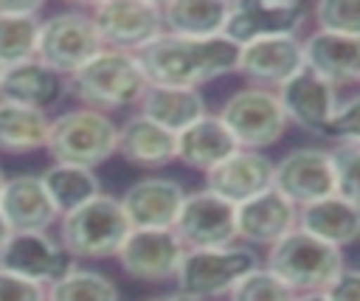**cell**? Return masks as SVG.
<instances>
[{
	"instance_id": "cell-1",
	"label": "cell",
	"mask_w": 360,
	"mask_h": 301,
	"mask_svg": "<svg viewBox=\"0 0 360 301\" xmlns=\"http://www.w3.org/2000/svg\"><path fill=\"white\" fill-rule=\"evenodd\" d=\"M236 59H239V45H233L228 37L186 39V37L160 34L138 53V62L149 84H172V87H194V90L228 73H236Z\"/></svg>"
},
{
	"instance_id": "cell-2",
	"label": "cell",
	"mask_w": 360,
	"mask_h": 301,
	"mask_svg": "<svg viewBox=\"0 0 360 301\" xmlns=\"http://www.w3.org/2000/svg\"><path fill=\"white\" fill-rule=\"evenodd\" d=\"M149 87L146 73L138 62V53L101 48L90 62H84L76 73L68 76V96L79 101V107L98 113H118L127 107H138L143 90Z\"/></svg>"
},
{
	"instance_id": "cell-3",
	"label": "cell",
	"mask_w": 360,
	"mask_h": 301,
	"mask_svg": "<svg viewBox=\"0 0 360 301\" xmlns=\"http://www.w3.org/2000/svg\"><path fill=\"white\" fill-rule=\"evenodd\" d=\"M132 225L121 208V200L107 191L62 214L56 222V239L73 264L115 259Z\"/></svg>"
},
{
	"instance_id": "cell-4",
	"label": "cell",
	"mask_w": 360,
	"mask_h": 301,
	"mask_svg": "<svg viewBox=\"0 0 360 301\" xmlns=\"http://www.w3.org/2000/svg\"><path fill=\"white\" fill-rule=\"evenodd\" d=\"M262 264L298 295L323 293V287L346 267V259L343 250L315 239L301 228H292L287 236L267 248Z\"/></svg>"
},
{
	"instance_id": "cell-5",
	"label": "cell",
	"mask_w": 360,
	"mask_h": 301,
	"mask_svg": "<svg viewBox=\"0 0 360 301\" xmlns=\"http://www.w3.org/2000/svg\"><path fill=\"white\" fill-rule=\"evenodd\" d=\"M118 149V124L112 115L73 107L51 118V132L45 152L53 163H76L84 169H96L107 163Z\"/></svg>"
},
{
	"instance_id": "cell-6",
	"label": "cell",
	"mask_w": 360,
	"mask_h": 301,
	"mask_svg": "<svg viewBox=\"0 0 360 301\" xmlns=\"http://www.w3.org/2000/svg\"><path fill=\"white\" fill-rule=\"evenodd\" d=\"M262 264L259 253L248 245H231L217 250H186L174 284L177 293L194 301H219Z\"/></svg>"
},
{
	"instance_id": "cell-7",
	"label": "cell",
	"mask_w": 360,
	"mask_h": 301,
	"mask_svg": "<svg viewBox=\"0 0 360 301\" xmlns=\"http://www.w3.org/2000/svg\"><path fill=\"white\" fill-rule=\"evenodd\" d=\"M217 115L225 124V129L233 135L236 146L253 152H264L267 146L278 143L290 127L276 90L250 87V84L233 90L219 104Z\"/></svg>"
},
{
	"instance_id": "cell-8",
	"label": "cell",
	"mask_w": 360,
	"mask_h": 301,
	"mask_svg": "<svg viewBox=\"0 0 360 301\" xmlns=\"http://www.w3.org/2000/svg\"><path fill=\"white\" fill-rule=\"evenodd\" d=\"M101 37L90 20L87 6L82 8H59L39 20L37 59L65 79L76 73L84 62H90L101 51Z\"/></svg>"
},
{
	"instance_id": "cell-9",
	"label": "cell",
	"mask_w": 360,
	"mask_h": 301,
	"mask_svg": "<svg viewBox=\"0 0 360 301\" xmlns=\"http://www.w3.org/2000/svg\"><path fill=\"white\" fill-rule=\"evenodd\" d=\"M104 48L141 53L163 34V11L158 0H98L87 6Z\"/></svg>"
},
{
	"instance_id": "cell-10",
	"label": "cell",
	"mask_w": 360,
	"mask_h": 301,
	"mask_svg": "<svg viewBox=\"0 0 360 301\" xmlns=\"http://www.w3.org/2000/svg\"><path fill=\"white\" fill-rule=\"evenodd\" d=\"M177 239L186 250H217L236 245V205L217 197L208 188L186 191L180 214L174 219Z\"/></svg>"
},
{
	"instance_id": "cell-11",
	"label": "cell",
	"mask_w": 360,
	"mask_h": 301,
	"mask_svg": "<svg viewBox=\"0 0 360 301\" xmlns=\"http://www.w3.org/2000/svg\"><path fill=\"white\" fill-rule=\"evenodd\" d=\"M183 256L186 248L172 228H132L115 262L129 278L143 284H160L174 281Z\"/></svg>"
},
{
	"instance_id": "cell-12",
	"label": "cell",
	"mask_w": 360,
	"mask_h": 301,
	"mask_svg": "<svg viewBox=\"0 0 360 301\" xmlns=\"http://www.w3.org/2000/svg\"><path fill=\"white\" fill-rule=\"evenodd\" d=\"M309 8L295 0H236L231 3L225 34L233 45H248L267 37H298Z\"/></svg>"
},
{
	"instance_id": "cell-13",
	"label": "cell",
	"mask_w": 360,
	"mask_h": 301,
	"mask_svg": "<svg viewBox=\"0 0 360 301\" xmlns=\"http://www.w3.org/2000/svg\"><path fill=\"white\" fill-rule=\"evenodd\" d=\"M273 188L281 191L298 208L332 197L335 194V169H332L329 149H321V146L290 149L281 160H276Z\"/></svg>"
},
{
	"instance_id": "cell-14",
	"label": "cell",
	"mask_w": 360,
	"mask_h": 301,
	"mask_svg": "<svg viewBox=\"0 0 360 301\" xmlns=\"http://www.w3.org/2000/svg\"><path fill=\"white\" fill-rule=\"evenodd\" d=\"M304 68V39L301 37H267L239 45L236 73L250 87L278 90Z\"/></svg>"
},
{
	"instance_id": "cell-15",
	"label": "cell",
	"mask_w": 360,
	"mask_h": 301,
	"mask_svg": "<svg viewBox=\"0 0 360 301\" xmlns=\"http://www.w3.org/2000/svg\"><path fill=\"white\" fill-rule=\"evenodd\" d=\"M276 96L281 101V110H284L287 121L298 129L312 132V135L329 132V124H332L335 110L340 104L338 87L323 82L309 68H301L290 82H284L276 90Z\"/></svg>"
},
{
	"instance_id": "cell-16",
	"label": "cell",
	"mask_w": 360,
	"mask_h": 301,
	"mask_svg": "<svg viewBox=\"0 0 360 301\" xmlns=\"http://www.w3.org/2000/svg\"><path fill=\"white\" fill-rule=\"evenodd\" d=\"M73 262L51 231H22L11 233L0 250V270L17 273L42 287L53 284Z\"/></svg>"
},
{
	"instance_id": "cell-17",
	"label": "cell",
	"mask_w": 360,
	"mask_h": 301,
	"mask_svg": "<svg viewBox=\"0 0 360 301\" xmlns=\"http://www.w3.org/2000/svg\"><path fill=\"white\" fill-rule=\"evenodd\" d=\"M298 228V205H292L281 191L267 188L236 205V239L248 248H270L281 236Z\"/></svg>"
},
{
	"instance_id": "cell-18",
	"label": "cell",
	"mask_w": 360,
	"mask_h": 301,
	"mask_svg": "<svg viewBox=\"0 0 360 301\" xmlns=\"http://www.w3.org/2000/svg\"><path fill=\"white\" fill-rule=\"evenodd\" d=\"M118 200L132 228H174L186 186L174 177L149 174L129 183Z\"/></svg>"
},
{
	"instance_id": "cell-19",
	"label": "cell",
	"mask_w": 360,
	"mask_h": 301,
	"mask_svg": "<svg viewBox=\"0 0 360 301\" xmlns=\"http://www.w3.org/2000/svg\"><path fill=\"white\" fill-rule=\"evenodd\" d=\"M273 169H276V160L267 158L264 152L236 149L219 166L205 172V188L214 191L217 197L228 200L231 205H239V203L273 188Z\"/></svg>"
},
{
	"instance_id": "cell-20",
	"label": "cell",
	"mask_w": 360,
	"mask_h": 301,
	"mask_svg": "<svg viewBox=\"0 0 360 301\" xmlns=\"http://www.w3.org/2000/svg\"><path fill=\"white\" fill-rule=\"evenodd\" d=\"M0 214L11 233L22 231H51L59 222V214L42 186V177L34 172H20L6 177L0 191Z\"/></svg>"
},
{
	"instance_id": "cell-21",
	"label": "cell",
	"mask_w": 360,
	"mask_h": 301,
	"mask_svg": "<svg viewBox=\"0 0 360 301\" xmlns=\"http://www.w3.org/2000/svg\"><path fill=\"white\" fill-rule=\"evenodd\" d=\"M304 39V68L318 73L332 87L360 84V37L309 31Z\"/></svg>"
},
{
	"instance_id": "cell-22",
	"label": "cell",
	"mask_w": 360,
	"mask_h": 301,
	"mask_svg": "<svg viewBox=\"0 0 360 301\" xmlns=\"http://www.w3.org/2000/svg\"><path fill=\"white\" fill-rule=\"evenodd\" d=\"M68 96V79L39 59L11 65L0 76V101L51 113Z\"/></svg>"
},
{
	"instance_id": "cell-23",
	"label": "cell",
	"mask_w": 360,
	"mask_h": 301,
	"mask_svg": "<svg viewBox=\"0 0 360 301\" xmlns=\"http://www.w3.org/2000/svg\"><path fill=\"white\" fill-rule=\"evenodd\" d=\"M115 155L138 169H163L177 160V135L132 113L129 118H124V124H118Z\"/></svg>"
},
{
	"instance_id": "cell-24",
	"label": "cell",
	"mask_w": 360,
	"mask_h": 301,
	"mask_svg": "<svg viewBox=\"0 0 360 301\" xmlns=\"http://www.w3.org/2000/svg\"><path fill=\"white\" fill-rule=\"evenodd\" d=\"M239 146H236L233 135L225 129V124L219 121L217 113H205L191 127L177 132V160L186 169H197L202 174L211 172L214 166H219Z\"/></svg>"
},
{
	"instance_id": "cell-25",
	"label": "cell",
	"mask_w": 360,
	"mask_h": 301,
	"mask_svg": "<svg viewBox=\"0 0 360 301\" xmlns=\"http://www.w3.org/2000/svg\"><path fill=\"white\" fill-rule=\"evenodd\" d=\"M138 115L155 121L169 132H183L197 118L208 113L205 96L194 87H172V84H149L138 101Z\"/></svg>"
},
{
	"instance_id": "cell-26",
	"label": "cell",
	"mask_w": 360,
	"mask_h": 301,
	"mask_svg": "<svg viewBox=\"0 0 360 301\" xmlns=\"http://www.w3.org/2000/svg\"><path fill=\"white\" fill-rule=\"evenodd\" d=\"M298 228L312 233L315 239L343 250L360 239V208L332 194L326 200L309 203L298 208Z\"/></svg>"
},
{
	"instance_id": "cell-27",
	"label": "cell",
	"mask_w": 360,
	"mask_h": 301,
	"mask_svg": "<svg viewBox=\"0 0 360 301\" xmlns=\"http://www.w3.org/2000/svg\"><path fill=\"white\" fill-rule=\"evenodd\" d=\"M160 11L163 34L186 39H211L225 34L231 0H166L160 3Z\"/></svg>"
},
{
	"instance_id": "cell-28",
	"label": "cell",
	"mask_w": 360,
	"mask_h": 301,
	"mask_svg": "<svg viewBox=\"0 0 360 301\" xmlns=\"http://www.w3.org/2000/svg\"><path fill=\"white\" fill-rule=\"evenodd\" d=\"M51 132V115L42 110L0 101V152L31 155L45 149Z\"/></svg>"
},
{
	"instance_id": "cell-29",
	"label": "cell",
	"mask_w": 360,
	"mask_h": 301,
	"mask_svg": "<svg viewBox=\"0 0 360 301\" xmlns=\"http://www.w3.org/2000/svg\"><path fill=\"white\" fill-rule=\"evenodd\" d=\"M39 177L59 217L101 194V180L96 169H84L76 163H51L45 172H39Z\"/></svg>"
},
{
	"instance_id": "cell-30",
	"label": "cell",
	"mask_w": 360,
	"mask_h": 301,
	"mask_svg": "<svg viewBox=\"0 0 360 301\" xmlns=\"http://www.w3.org/2000/svg\"><path fill=\"white\" fill-rule=\"evenodd\" d=\"M45 301H121V293L107 273L70 264L53 284L45 287Z\"/></svg>"
},
{
	"instance_id": "cell-31",
	"label": "cell",
	"mask_w": 360,
	"mask_h": 301,
	"mask_svg": "<svg viewBox=\"0 0 360 301\" xmlns=\"http://www.w3.org/2000/svg\"><path fill=\"white\" fill-rule=\"evenodd\" d=\"M42 17H0V65L11 68L37 59Z\"/></svg>"
},
{
	"instance_id": "cell-32",
	"label": "cell",
	"mask_w": 360,
	"mask_h": 301,
	"mask_svg": "<svg viewBox=\"0 0 360 301\" xmlns=\"http://www.w3.org/2000/svg\"><path fill=\"white\" fill-rule=\"evenodd\" d=\"M329 158L335 169V194L360 208V141H335Z\"/></svg>"
},
{
	"instance_id": "cell-33",
	"label": "cell",
	"mask_w": 360,
	"mask_h": 301,
	"mask_svg": "<svg viewBox=\"0 0 360 301\" xmlns=\"http://www.w3.org/2000/svg\"><path fill=\"white\" fill-rule=\"evenodd\" d=\"M318 31L360 37V0H321L309 8Z\"/></svg>"
},
{
	"instance_id": "cell-34",
	"label": "cell",
	"mask_w": 360,
	"mask_h": 301,
	"mask_svg": "<svg viewBox=\"0 0 360 301\" xmlns=\"http://www.w3.org/2000/svg\"><path fill=\"white\" fill-rule=\"evenodd\" d=\"M292 298H295V293L278 276H273L264 264H259L256 270H250L228 293V301H292Z\"/></svg>"
},
{
	"instance_id": "cell-35",
	"label": "cell",
	"mask_w": 360,
	"mask_h": 301,
	"mask_svg": "<svg viewBox=\"0 0 360 301\" xmlns=\"http://www.w3.org/2000/svg\"><path fill=\"white\" fill-rule=\"evenodd\" d=\"M329 135H335V141H360V93L340 98L329 124Z\"/></svg>"
},
{
	"instance_id": "cell-36",
	"label": "cell",
	"mask_w": 360,
	"mask_h": 301,
	"mask_svg": "<svg viewBox=\"0 0 360 301\" xmlns=\"http://www.w3.org/2000/svg\"><path fill=\"white\" fill-rule=\"evenodd\" d=\"M0 301H45V287L17 273L0 270Z\"/></svg>"
},
{
	"instance_id": "cell-37",
	"label": "cell",
	"mask_w": 360,
	"mask_h": 301,
	"mask_svg": "<svg viewBox=\"0 0 360 301\" xmlns=\"http://www.w3.org/2000/svg\"><path fill=\"white\" fill-rule=\"evenodd\" d=\"M323 295L329 301H360V267H343L323 287Z\"/></svg>"
},
{
	"instance_id": "cell-38",
	"label": "cell",
	"mask_w": 360,
	"mask_h": 301,
	"mask_svg": "<svg viewBox=\"0 0 360 301\" xmlns=\"http://www.w3.org/2000/svg\"><path fill=\"white\" fill-rule=\"evenodd\" d=\"M42 0H0V17H42Z\"/></svg>"
},
{
	"instance_id": "cell-39",
	"label": "cell",
	"mask_w": 360,
	"mask_h": 301,
	"mask_svg": "<svg viewBox=\"0 0 360 301\" xmlns=\"http://www.w3.org/2000/svg\"><path fill=\"white\" fill-rule=\"evenodd\" d=\"M146 301H194V298H188V295H183V293H160V295H152V298H146Z\"/></svg>"
},
{
	"instance_id": "cell-40",
	"label": "cell",
	"mask_w": 360,
	"mask_h": 301,
	"mask_svg": "<svg viewBox=\"0 0 360 301\" xmlns=\"http://www.w3.org/2000/svg\"><path fill=\"white\" fill-rule=\"evenodd\" d=\"M292 301H329L323 293H298Z\"/></svg>"
},
{
	"instance_id": "cell-41",
	"label": "cell",
	"mask_w": 360,
	"mask_h": 301,
	"mask_svg": "<svg viewBox=\"0 0 360 301\" xmlns=\"http://www.w3.org/2000/svg\"><path fill=\"white\" fill-rule=\"evenodd\" d=\"M8 236H11V228L6 225V219H3V214H0V250H3V245L8 242Z\"/></svg>"
},
{
	"instance_id": "cell-42",
	"label": "cell",
	"mask_w": 360,
	"mask_h": 301,
	"mask_svg": "<svg viewBox=\"0 0 360 301\" xmlns=\"http://www.w3.org/2000/svg\"><path fill=\"white\" fill-rule=\"evenodd\" d=\"M6 177H8V174H6L3 166H0V191H3V186H6Z\"/></svg>"
},
{
	"instance_id": "cell-43",
	"label": "cell",
	"mask_w": 360,
	"mask_h": 301,
	"mask_svg": "<svg viewBox=\"0 0 360 301\" xmlns=\"http://www.w3.org/2000/svg\"><path fill=\"white\" fill-rule=\"evenodd\" d=\"M3 70H6V68H3V65H0V76H3Z\"/></svg>"
}]
</instances>
